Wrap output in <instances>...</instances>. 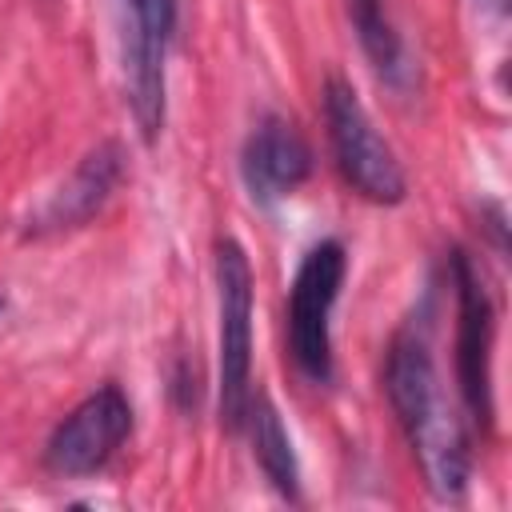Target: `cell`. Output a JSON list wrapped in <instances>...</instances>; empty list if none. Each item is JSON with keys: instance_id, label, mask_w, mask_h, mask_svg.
<instances>
[{"instance_id": "cell-1", "label": "cell", "mask_w": 512, "mask_h": 512, "mask_svg": "<svg viewBox=\"0 0 512 512\" xmlns=\"http://www.w3.org/2000/svg\"><path fill=\"white\" fill-rule=\"evenodd\" d=\"M384 392L388 404L420 460V472L432 488L436 500L456 504L468 492L472 476V444H468V424L456 416L440 388V372L432 360V344L424 332V320H408L384 360Z\"/></svg>"}, {"instance_id": "cell-2", "label": "cell", "mask_w": 512, "mask_h": 512, "mask_svg": "<svg viewBox=\"0 0 512 512\" xmlns=\"http://www.w3.org/2000/svg\"><path fill=\"white\" fill-rule=\"evenodd\" d=\"M324 124L340 176L372 204H400L408 192L404 168L392 144L376 132L372 116L364 112L356 88L340 76L324 80Z\"/></svg>"}, {"instance_id": "cell-3", "label": "cell", "mask_w": 512, "mask_h": 512, "mask_svg": "<svg viewBox=\"0 0 512 512\" xmlns=\"http://www.w3.org/2000/svg\"><path fill=\"white\" fill-rule=\"evenodd\" d=\"M348 272L340 240H320L304 252L288 292V352L308 384L332 380V308Z\"/></svg>"}, {"instance_id": "cell-4", "label": "cell", "mask_w": 512, "mask_h": 512, "mask_svg": "<svg viewBox=\"0 0 512 512\" xmlns=\"http://www.w3.org/2000/svg\"><path fill=\"white\" fill-rule=\"evenodd\" d=\"M216 296H220V424L228 432L244 428L252 400V264L232 240H216Z\"/></svg>"}, {"instance_id": "cell-5", "label": "cell", "mask_w": 512, "mask_h": 512, "mask_svg": "<svg viewBox=\"0 0 512 512\" xmlns=\"http://www.w3.org/2000/svg\"><path fill=\"white\" fill-rule=\"evenodd\" d=\"M120 16L128 108L144 144H156L164 132V56L176 28V0H120Z\"/></svg>"}, {"instance_id": "cell-6", "label": "cell", "mask_w": 512, "mask_h": 512, "mask_svg": "<svg viewBox=\"0 0 512 512\" xmlns=\"http://www.w3.org/2000/svg\"><path fill=\"white\" fill-rule=\"evenodd\" d=\"M452 288H456V384L468 416L488 428L492 424V336L496 308L484 288V276L468 260V252H452Z\"/></svg>"}, {"instance_id": "cell-7", "label": "cell", "mask_w": 512, "mask_h": 512, "mask_svg": "<svg viewBox=\"0 0 512 512\" xmlns=\"http://www.w3.org/2000/svg\"><path fill=\"white\" fill-rule=\"evenodd\" d=\"M132 432V404L116 384L96 388L92 396H84L48 436L44 444V464L56 476H92L100 472L120 444Z\"/></svg>"}, {"instance_id": "cell-8", "label": "cell", "mask_w": 512, "mask_h": 512, "mask_svg": "<svg viewBox=\"0 0 512 512\" xmlns=\"http://www.w3.org/2000/svg\"><path fill=\"white\" fill-rule=\"evenodd\" d=\"M240 176H244L248 196L272 208L288 200L312 176V148L292 120L264 116L240 148Z\"/></svg>"}, {"instance_id": "cell-9", "label": "cell", "mask_w": 512, "mask_h": 512, "mask_svg": "<svg viewBox=\"0 0 512 512\" xmlns=\"http://www.w3.org/2000/svg\"><path fill=\"white\" fill-rule=\"evenodd\" d=\"M120 180H124V148L116 140H100L80 156L72 176L32 212L28 236H56V232L84 228L112 200Z\"/></svg>"}, {"instance_id": "cell-10", "label": "cell", "mask_w": 512, "mask_h": 512, "mask_svg": "<svg viewBox=\"0 0 512 512\" xmlns=\"http://www.w3.org/2000/svg\"><path fill=\"white\" fill-rule=\"evenodd\" d=\"M244 424L252 432V452H256L264 480L284 500H300V468H296V452H292V440H288V428H284L276 404L268 396H252Z\"/></svg>"}, {"instance_id": "cell-11", "label": "cell", "mask_w": 512, "mask_h": 512, "mask_svg": "<svg viewBox=\"0 0 512 512\" xmlns=\"http://www.w3.org/2000/svg\"><path fill=\"white\" fill-rule=\"evenodd\" d=\"M348 20H352L356 40H360L368 64L376 68V76L392 88H404L412 76V64H408L404 40L388 16V4L384 0H348Z\"/></svg>"}, {"instance_id": "cell-12", "label": "cell", "mask_w": 512, "mask_h": 512, "mask_svg": "<svg viewBox=\"0 0 512 512\" xmlns=\"http://www.w3.org/2000/svg\"><path fill=\"white\" fill-rule=\"evenodd\" d=\"M196 372H188V364H180L176 368V376H172V396H180V408L188 412V408H196Z\"/></svg>"}, {"instance_id": "cell-13", "label": "cell", "mask_w": 512, "mask_h": 512, "mask_svg": "<svg viewBox=\"0 0 512 512\" xmlns=\"http://www.w3.org/2000/svg\"><path fill=\"white\" fill-rule=\"evenodd\" d=\"M480 4H484L492 16H508V0H480Z\"/></svg>"}, {"instance_id": "cell-14", "label": "cell", "mask_w": 512, "mask_h": 512, "mask_svg": "<svg viewBox=\"0 0 512 512\" xmlns=\"http://www.w3.org/2000/svg\"><path fill=\"white\" fill-rule=\"evenodd\" d=\"M0 312H4V296H0Z\"/></svg>"}]
</instances>
